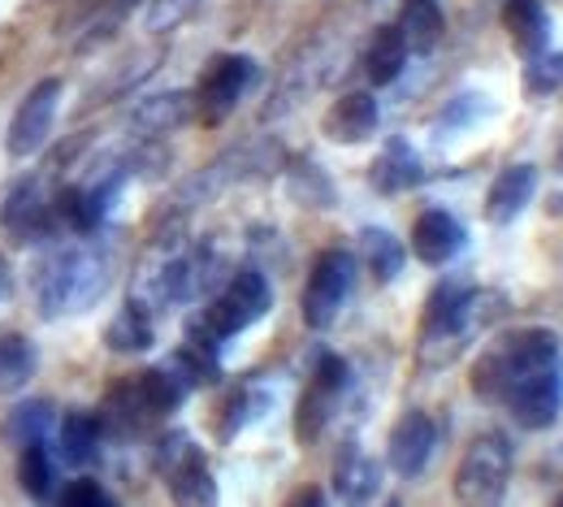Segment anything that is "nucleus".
<instances>
[{
  "label": "nucleus",
  "instance_id": "7ed1b4c3",
  "mask_svg": "<svg viewBox=\"0 0 563 507\" xmlns=\"http://www.w3.org/2000/svg\"><path fill=\"white\" fill-rule=\"evenodd\" d=\"M511 482V442L503 434H477L455 469V507H503Z\"/></svg>",
  "mask_w": 563,
  "mask_h": 507
},
{
  "label": "nucleus",
  "instance_id": "b1692460",
  "mask_svg": "<svg viewBox=\"0 0 563 507\" xmlns=\"http://www.w3.org/2000/svg\"><path fill=\"white\" fill-rule=\"evenodd\" d=\"M40 373V352L26 334H0V395H18Z\"/></svg>",
  "mask_w": 563,
  "mask_h": 507
},
{
  "label": "nucleus",
  "instance_id": "ddd939ff",
  "mask_svg": "<svg viewBox=\"0 0 563 507\" xmlns=\"http://www.w3.org/2000/svg\"><path fill=\"white\" fill-rule=\"evenodd\" d=\"M382 126V109H377V96L373 91H347L330 104V113L321 118V135L330 144H364L373 140Z\"/></svg>",
  "mask_w": 563,
  "mask_h": 507
},
{
  "label": "nucleus",
  "instance_id": "a211bd4d",
  "mask_svg": "<svg viewBox=\"0 0 563 507\" xmlns=\"http://www.w3.org/2000/svg\"><path fill=\"white\" fill-rule=\"evenodd\" d=\"M96 421H100V430H104V434L140 438L143 426H147V421H156V417L143 408L135 377H122V382H113V386H109V395H104V404H100Z\"/></svg>",
  "mask_w": 563,
  "mask_h": 507
},
{
  "label": "nucleus",
  "instance_id": "72a5a7b5",
  "mask_svg": "<svg viewBox=\"0 0 563 507\" xmlns=\"http://www.w3.org/2000/svg\"><path fill=\"white\" fill-rule=\"evenodd\" d=\"M62 507H118V504H113V495H109L100 482H91V477H78L74 486H66V495H62Z\"/></svg>",
  "mask_w": 563,
  "mask_h": 507
},
{
  "label": "nucleus",
  "instance_id": "39448f33",
  "mask_svg": "<svg viewBox=\"0 0 563 507\" xmlns=\"http://www.w3.org/2000/svg\"><path fill=\"white\" fill-rule=\"evenodd\" d=\"M347 382H352V368H347L343 356H334V352H321L317 356L312 377H308V386L299 395V408H295V442L299 447H312L317 438L325 434V426H330V417H334Z\"/></svg>",
  "mask_w": 563,
  "mask_h": 507
},
{
  "label": "nucleus",
  "instance_id": "1a4fd4ad",
  "mask_svg": "<svg viewBox=\"0 0 563 507\" xmlns=\"http://www.w3.org/2000/svg\"><path fill=\"white\" fill-rule=\"evenodd\" d=\"M62 78H40L26 96H22V104L13 109V122H9V135H4V147H9V156L13 161H22V156H35L40 147L48 144V135H53V122H57V109H62Z\"/></svg>",
  "mask_w": 563,
  "mask_h": 507
},
{
  "label": "nucleus",
  "instance_id": "c9c22d12",
  "mask_svg": "<svg viewBox=\"0 0 563 507\" xmlns=\"http://www.w3.org/2000/svg\"><path fill=\"white\" fill-rule=\"evenodd\" d=\"M4 290H9V265L0 261V299H4Z\"/></svg>",
  "mask_w": 563,
  "mask_h": 507
},
{
  "label": "nucleus",
  "instance_id": "9b49d317",
  "mask_svg": "<svg viewBox=\"0 0 563 507\" xmlns=\"http://www.w3.org/2000/svg\"><path fill=\"white\" fill-rule=\"evenodd\" d=\"M53 200H48V191L40 187V178H22V183H13V191L4 196V205H0V230H9L13 239H22V243H31V239H44V234H53Z\"/></svg>",
  "mask_w": 563,
  "mask_h": 507
},
{
  "label": "nucleus",
  "instance_id": "c85d7f7f",
  "mask_svg": "<svg viewBox=\"0 0 563 507\" xmlns=\"http://www.w3.org/2000/svg\"><path fill=\"white\" fill-rule=\"evenodd\" d=\"M265 408H269V399H261L256 390H234L230 399H225V408H221V417H217V438L221 442H230L234 434H243L256 417H265Z\"/></svg>",
  "mask_w": 563,
  "mask_h": 507
},
{
  "label": "nucleus",
  "instance_id": "2eb2a0df",
  "mask_svg": "<svg viewBox=\"0 0 563 507\" xmlns=\"http://www.w3.org/2000/svg\"><path fill=\"white\" fill-rule=\"evenodd\" d=\"M503 31L525 62L542 57L551 48V9L542 0H503Z\"/></svg>",
  "mask_w": 563,
  "mask_h": 507
},
{
  "label": "nucleus",
  "instance_id": "2f4dec72",
  "mask_svg": "<svg viewBox=\"0 0 563 507\" xmlns=\"http://www.w3.org/2000/svg\"><path fill=\"white\" fill-rule=\"evenodd\" d=\"M563 87V53H542L525 62V96L529 100H547Z\"/></svg>",
  "mask_w": 563,
  "mask_h": 507
},
{
  "label": "nucleus",
  "instance_id": "4468645a",
  "mask_svg": "<svg viewBox=\"0 0 563 507\" xmlns=\"http://www.w3.org/2000/svg\"><path fill=\"white\" fill-rule=\"evenodd\" d=\"M468 247V230L464 221L446 209H424L421 218L412 221V256L421 265H446Z\"/></svg>",
  "mask_w": 563,
  "mask_h": 507
},
{
  "label": "nucleus",
  "instance_id": "0eeeda50",
  "mask_svg": "<svg viewBox=\"0 0 563 507\" xmlns=\"http://www.w3.org/2000/svg\"><path fill=\"white\" fill-rule=\"evenodd\" d=\"M252 82H256V62H252V57H243V53H221V57H212V66L200 74V87H196V96H191L196 118H200L205 126H221V122L239 109V100L247 96Z\"/></svg>",
  "mask_w": 563,
  "mask_h": 507
},
{
  "label": "nucleus",
  "instance_id": "a878e982",
  "mask_svg": "<svg viewBox=\"0 0 563 507\" xmlns=\"http://www.w3.org/2000/svg\"><path fill=\"white\" fill-rule=\"evenodd\" d=\"M395 26H399L408 53H433L438 40H442V26H446V22H442V13H438L433 0H408L404 18H399Z\"/></svg>",
  "mask_w": 563,
  "mask_h": 507
},
{
  "label": "nucleus",
  "instance_id": "412c9836",
  "mask_svg": "<svg viewBox=\"0 0 563 507\" xmlns=\"http://www.w3.org/2000/svg\"><path fill=\"white\" fill-rule=\"evenodd\" d=\"M408 66V44L399 35V26H377L373 40H368V53H364V74L373 87H390Z\"/></svg>",
  "mask_w": 563,
  "mask_h": 507
},
{
  "label": "nucleus",
  "instance_id": "9d476101",
  "mask_svg": "<svg viewBox=\"0 0 563 507\" xmlns=\"http://www.w3.org/2000/svg\"><path fill=\"white\" fill-rule=\"evenodd\" d=\"M503 404H507V412L520 430H533V434L551 430L563 412V361L525 377L520 386H511V395Z\"/></svg>",
  "mask_w": 563,
  "mask_h": 507
},
{
  "label": "nucleus",
  "instance_id": "f704fd0d",
  "mask_svg": "<svg viewBox=\"0 0 563 507\" xmlns=\"http://www.w3.org/2000/svg\"><path fill=\"white\" fill-rule=\"evenodd\" d=\"M286 507H325V491H321V486H299V491L286 499Z\"/></svg>",
  "mask_w": 563,
  "mask_h": 507
},
{
  "label": "nucleus",
  "instance_id": "c756f323",
  "mask_svg": "<svg viewBox=\"0 0 563 507\" xmlns=\"http://www.w3.org/2000/svg\"><path fill=\"white\" fill-rule=\"evenodd\" d=\"M18 482L31 499H48L53 495V455L44 442H31L22 447V460H18Z\"/></svg>",
  "mask_w": 563,
  "mask_h": 507
},
{
  "label": "nucleus",
  "instance_id": "6e6552de",
  "mask_svg": "<svg viewBox=\"0 0 563 507\" xmlns=\"http://www.w3.org/2000/svg\"><path fill=\"white\" fill-rule=\"evenodd\" d=\"M355 287V256L343 247H330L317 256L308 287H303V321L312 330H330L334 317L343 312V304L352 299Z\"/></svg>",
  "mask_w": 563,
  "mask_h": 507
},
{
  "label": "nucleus",
  "instance_id": "dca6fc26",
  "mask_svg": "<svg viewBox=\"0 0 563 507\" xmlns=\"http://www.w3.org/2000/svg\"><path fill=\"white\" fill-rule=\"evenodd\" d=\"M533 191H538V169L533 165L520 161V165L498 169V178H494L490 191H486V221L490 225H511V221L529 209Z\"/></svg>",
  "mask_w": 563,
  "mask_h": 507
},
{
  "label": "nucleus",
  "instance_id": "f8f14e48",
  "mask_svg": "<svg viewBox=\"0 0 563 507\" xmlns=\"http://www.w3.org/2000/svg\"><path fill=\"white\" fill-rule=\"evenodd\" d=\"M433 442H438V426L424 417L421 408L404 412L390 430V442H386V460L399 477H421L429 469V455H433Z\"/></svg>",
  "mask_w": 563,
  "mask_h": 507
},
{
  "label": "nucleus",
  "instance_id": "58836bf2",
  "mask_svg": "<svg viewBox=\"0 0 563 507\" xmlns=\"http://www.w3.org/2000/svg\"><path fill=\"white\" fill-rule=\"evenodd\" d=\"M390 507H395V504H390Z\"/></svg>",
  "mask_w": 563,
  "mask_h": 507
},
{
  "label": "nucleus",
  "instance_id": "f3484780",
  "mask_svg": "<svg viewBox=\"0 0 563 507\" xmlns=\"http://www.w3.org/2000/svg\"><path fill=\"white\" fill-rule=\"evenodd\" d=\"M421 178H424L421 156H417V147L408 144V140H386V147L377 152V161L368 165V183H373V191H382V196L412 191Z\"/></svg>",
  "mask_w": 563,
  "mask_h": 507
},
{
  "label": "nucleus",
  "instance_id": "e433bc0d",
  "mask_svg": "<svg viewBox=\"0 0 563 507\" xmlns=\"http://www.w3.org/2000/svg\"><path fill=\"white\" fill-rule=\"evenodd\" d=\"M555 165H560V174H563V140H560V152H555Z\"/></svg>",
  "mask_w": 563,
  "mask_h": 507
},
{
  "label": "nucleus",
  "instance_id": "473e14b6",
  "mask_svg": "<svg viewBox=\"0 0 563 507\" xmlns=\"http://www.w3.org/2000/svg\"><path fill=\"white\" fill-rule=\"evenodd\" d=\"M196 9V0H147V31H174L187 13Z\"/></svg>",
  "mask_w": 563,
  "mask_h": 507
},
{
  "label": "nucleus",
  "instance_id": "5701e85b",
  "mask_svg": "<svg viewBox=\"0 0 563 507\" xmlns=\"http://www.w3.org/2000/svg\"><path fill=\"white\" fill-rule=\"evenodd\" d=\"M360 252H364V265H368V274H373V283H395L399 274H404V261H408V247L390 234V230H382V225H368V230H360Z\"/></svg>",
  "mask_w": 563,
  "mask_h": 507
},
{
  "label": "nucleus",
  "instance_id": "aec40b11",
  "mask_svg": "<svg viewBox=\"0 0 563 507\" xmlns=\"http://www.w3.org/2000/svg\"><path fill=\"white\" fill-rule=\"evenodd\" d=\"M334 491H339V499H347V504H368L377 491H382V464L373 460V455H364V451H343L339 455V464H334Z\"/></svg>",
  "mask_w": 563,
  "mask_h": 507
},
{
  "label": "nucleus",
  "instance_id": "f03ea898",
  "mask_svg": "<svg viewBox=\"0 0 563 507\" xmlns=\"http://www.w3.org/2000/svg\"><path fill=\"white\" fill-rule=\"evenodd\" d=\"M109 287V261L91 247H62L35 274L40 317H78Z\"/></svg>",
  "mask_w": 563,
  "mask_h": 507
},
{
  "label": "nucleus",
  "instance_id": "6ab92c4d",
  "mask_svg": "<svg viewBox=\"0 0 563 507\" xmlns=\"http://www.w3.org/2000/svg\"><path fill=\"white\" fill-rule=\"evenodd\" d=\"M156 330H152V308L140 304L135 295L113 312V321L104 326V348L109 352H122V356H140L152 348Z\"/></svg>",
  "mask_w": 563,
  "mask_h": 507
},
{
  "label": "nucleus",
  "instance_id": "393cba45",
  "mask_svg": "<svg viewBox=\"0 0 563 507\" xmlns=\"http://www.w3.org/2000/svg\"><path fill=\"white\" fill-rule=\"evenodd\" d=\"M135 386H140V399L143 408L161 421V417H174L178 408H183V399H187V386H183V377L165 364V368H143L140 377H135Z\"/></svg>",
  "mask_w": 563,
  "mask_h": 507
},
{
  "label": "nucleus",
  "instance_id": "f257e3e1",
  "mask_svg": "<svg viewBox=\"0 0 563 507\" xmlns=\"http://www.w3.org/2000/svg\"><path fill=\"white\" fill-rule=\"evenodd\" d=\"M551 364H560V339L551 330H538V326L507 330L473 361L468 382L482 404H503L511 395V386H520L525 377H533Z\"/></svg>",
  "mask_w": 563,
  "mask_h": 507
},
{
  "label": "nucleus",
  "instance_id": "4c0bfd02",
  "mask_svg": "<svg viewBox=\"0 0 563 507\" xmlns=\"http://www.w3.org/2000/svg\"><path fill=\"white\" fill-rule=\"evenodd\" d=\"M555 507H563V495H560V499H555Z\"/></svg>",
  "mask_w": 563,
  "mask_h": 507
},
{
  "label": "nucleus",
  "instance_id": "bb28decb",
  "mask_svg": "<svg viewBox=\"0 0 563 507\" xmlns=\"http://www.w3.org/2000/svg\"><path fill=\"white\" fill-rule=\"evenodd\" d=\"M53 426H57V412H53V404H48V399H22V404L4 417L9 438H13V442H22V447L44 442V438L53 434Z\"/></svg>",
  "mask_w": 563,
  "mask_h": 507
},
{
  "label": "nucleus",
  "instance_id": "4be33fe9",
  "mask_svg": "<svg viewBox=\"0 0 563 507\" xmlns=\"http://www.w3.org/2000/svg\"><path fill=\"white\" fill-rule=\"evenodd\" d=\"M135 4H140V0H91V4H82V9L74 13L70 22H62V35H74V44L87 48L91 40L109 35Z\"/></svg>",
  "mask_w": 563,
  "mask_h": 507
},
{
  "label": "nucleus",
  "instance_id": "7c9ffc66",
  "mask_svg": "<svg viewBox=\"0 0 563 507\" xmlns=\"http://www.w3.org/2000/svg\"><path fill=\"white\" fill-rule=\"evenodd\" d=\"M183 118H191V96H183V91L156 96V100H147V104L135 109V126H140V131H169V126H178Z\"/></svg>",
  "mask_w": 563,
  "mask_h": 507
},
{
  "label": "nucleus",
  "instance_id": "423d86ee",
  "mask_svg": "<svg viewBox=\"0 0 563 507\" xmlns=\"http://www.w3.org/2000/svg\"><path fill=\"white\" fill-rule=\"evenodd\" d=\"M156 469L169 482L174 507H217V477L209 473V460L191 438L169 434L156 451Z\"/></svg>",
  "mask_w": 563,
  "mask_h": 507
},
{
  "label": "nucleus",
  "instance_id": "cd10ccee",
  "mask_svg": "<svg viewBox=\"0 0 563 507\" xmlns=\"http://www.w3.org/2000/svg\"><path fill=\"white\" fill-rule=\"evenodd\" d=\"M100 421L91 417V412H82V408H74L62 417V451H66V460L70 464H91L96 460V451H100Z\"/></svg>",
  "mask_w": 563,
  "mask_h": 507
},
{
  "label": "nucleus",
  "instance_id": "20e7f679",
  "mask_svg": "<svg viewBox=\"0 0 563 507\" xmlns=\"http://www.w3.org/2000/svg\"><path fill=\"white\" fill-rule=\"evenodd\" d=\"M274 308V290H269V278L261 269H239L230 278V287L212 299L209 308L200 312V321L209 326L212 334L225 343L234 334H243L247 326H256L265 312Z\"/></svg>",
  "mask_w": 563,
  "mask_h": 507
}]
</instances>
